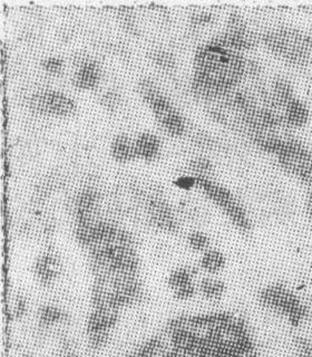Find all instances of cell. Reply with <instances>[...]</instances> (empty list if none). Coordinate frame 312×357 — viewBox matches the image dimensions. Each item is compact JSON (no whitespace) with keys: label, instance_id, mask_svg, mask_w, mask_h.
I'll use <instances>...</instances> for the list:
<instances>
[{"label":"cell","instance_id":"9","mask_svg":"<svg viewBox=\"0 0 312 357\" xmlns=\"http://www.w3.org/2000/svg\"><path fill=\"white\" fill-rule=\"evenodd\" d=\"M98 201H100V195L98 190L91 187L81 190V192L76 195L75 204H74L76 222L95 220Z\"/></svg>","mask_w":312,"mask_h":357},{"label":"cell","instance_id":"1","mask_svg":"<svg viewBox=\"0 0 312 357\" xmlns=\"http://www.w3.org/2000/svg\"><path fill=\"white\" fill-rule=\"evenodd\" d=\"M259 301L267 312L282 318L291 326L300 327L309 319L306 301L287 284H267L260 291Z\"/></svg>","mask_w":312,"mask_h":357},{"label":"cell","instance_id":"15","mask_svg":"<svg viewBox=\"0 0 312 357\" xmlns=\"http://www.w3.org/2000/svg\"><path fill=\"white\" fill-rule=\"evenodd\" d=\"M308 119H309V109L298 98H293L284 109V123H287L289 126L300 128L308 122Z\"/></svg>","mask_w":312,"mask_h":357},{"label":"cell","instance_id":"21","mask_svg":"<svg viewBox=\"0 0 312 357\" xmlns=\"http://www.w3.org/2000/svg\"><path fill=\"white\" fill-rule=\"evenodd\" d=\"M120 20L122 22L123 27L125 28L128 33H136V22H135V16L133 11L130 8L120 9Z\"/></svg>","mask_w":312,"mask_h":357},{"label":"cell","instance_id":"3","mask_svg":"<svg viewBox=\"0 0 312 357\" xmlns=\"http://www.w3.org/2000/svg\"><path fill=\"white\" fill-rule=\"evenodd\" d=\"M139 94L145 103L150 106L156 120L162 128L173 137H180L185 132V121L178 113L170 100L156 87L150 79H144L139 83Z\"/></svg>","mask_w":312,"mask_h":357},{"label":"cell","instance_id":"2","mask_svg":"<svg viewBox=\"0 0 312 357\" xmlns=\"http://www.w3.org/2000/svg\"><path fill=\"white\" fill-rule=\"evenodd\" d=\"M263 42L274 55L291 64H306L312 55V37L297 28L271 29L263 35Z\"/></svg>","mask_w":312,"mask_h":357},{"label":"cell","instance_id":"16","mask_svg":"<svg viewBox=\"0 0 312 357\" xmlns=\"http://www.w3.org/2000/svg\"><path fill=\"white\" fill-rule=\"evenodd\" d=\"M187 247L195 254L202 255L211 247V239L205 232L194 230L189 232L187 237Z\"/></svg>","mask_w":312,"mask_h":357},{"label":"cell","instance_id":"8","mask_svg":"<svg viewBox=\"0 0 312 357\" xmlns=\"http://www.w3.org/2000/svg\"><path fill=\"white\" fill-rule=\"evenodd\" d=\"M61 261L55 251H44L35 260L33 266V275L42 287H53L61 275Z\"/></svg>","mask_w":312,"mask_h":357},{"label":"cell","instance_id":"5","mask_svg":"<svg viewBox=\"0 0 312 357\" xmlns=\"http://www.w3.org/2000/svg\"><path fill=\"white\" fill-rule=\"evenodd\" d=\"M29 104L35 113L47 116L67 117L76 109L75 102L70 96L56 91L35 93Z\"/></svg>","mask_w":312,"mask_h":357},{"label":"cell","instance_id":"19","mask_svg":"<svg viewBox=\"0 0 312 357\" xmlns=\"http://www.w3.org/2000/svg\"><path fill=\"white\" fill-rule=\"evenodd\" d=\"M11 315L15 319H22L28 312V301L25 296L17 294L11 301Z\"/></svg>","mask_w":312,"mask_h":357},{"label":"cell","instance_id":"22","mask_svg":"<svg viewBox=\"0 0 312 357\" xmlns=\"http://www.w3.org/2000/svg\"><path fill=\"white\" fill-rule=\"evenodd\" d=\"M120 103V98L118 93L115 91H109L102 96V104L109 111H115Z\"/></svg>","mask_w":312,"mask_h":357},{"label":"cell","instance_id":"7","mask_svg":"<svg viewBox=\"0 0 312 357\" xmlns=\"http://www.w3.org/2000/svg\"><path fill=\"white\" fill-rule=\"evenodd\" d=\"M148 220L150 225L163 232H176L178 220L172 206L159 193L150 195L146 200Z\"/></svg>","mask_w":312,"mask_h":357},{"label":"cell","instance_id":"20","mask_svg":"<svg viewBox=\"0 0 312 357\" xmlns=\"http://www.w3.org/2000/svg\"><path fill=\"white\" fill-rule=\"evenodd\" d=\"M174 185L183 191H191V190L198 188V178L193 176V174H183V176H178L174 180Z\"/></svg>","mask_w":312,"mask_h":357},{"label":"cell","instance_id":"18","mask_svg":"<svg viewBox=\"0 0 312 357\" xmlns=\"http://www.w3.org/2000/svg\"><path fill=\"white\" fill-rule=\"evenodd\" d=\"M152 59L163 70H172L176 66L174 56L167 50H157L152 54Z\"/></svg>","mask_w":312,"mask_h":357},{"label":"cell","instance_id":"10","mask_svg":"<svg viewBox=\"0 0 312 357\" xmlns=\"http://www.w3.org/2000/svg\"><path fill=\"white\" fill-rule=\"evenodd\" d=\"M196 287H198V295L209 303L220 301L228 289L226 282L222 278L219 276H209V275H202V277H198Z\"/></svg>","mask_w":312,"mask_h":357},{"label":"cell","instance_id":"14","mask_svg":"<svg viewBox=\"0 0 312 357\" xmlns=\"http://www.w3.org/2000/svg\"><path fill=\"white\" fill-rule=\"evenodd\" d=\"M111 153L113 159L120 163H128L137 159L135 141L126 134L117 135L111 142Z\"/></svg>","mask_w":312,"mask_h":357},{"label":"cell","instance_id":"23","mask_svg":"<svg viewBox=\"0 0 312 357\" xmlns=\"http://www.w3.org/2000/svg\"><path fill=\"white\" fill-rule=\"evenodd\" d=\"M42 67L50 74H59L64 68V61L59 57H48L42 61Z\"/></svg>","mask_w":312,"mask_h":357},{"label":"cell","instance_id":"13","mask_svg":"<svg viewBox=\"0 0 312 357\" xmlns=\"http://www.w3.org/2000/svg\"><path fill=\"white\" fill-rule=\"evenodd\" d=\"M135 149L137 159L148 162L154 161L161 151V141L155 134L145 132L139 134V137L135 139Z\"/></svg>","mask_w":312,"mask_h":357},{"label":"cell","instance_id":"24","mask_svg":"<svg viewBox=\"0 0 312 357\" xmlns=\"http://www.w3.org/2000/svg\"><path fill=\"white\" fill-rule=\"evenodd\" d=\"M212 20V15L206 11H195L194 14L191 16V22L194 25H204V24H209Z\"/></svg>","mask_w":312,"mask_h":357},{"label":"cell","instance_id":"12","mask_svg":"<svg viewBox=\"0 0 312 357\" xmlns=\"http://www.w3.org/2000/svg\"><path fill=\"white\" fill-rule=\"evenodd\" d=\"M226 255L219 249L210 248L204 254L201 255L198 259V269L203 275L209 276H219L226 269Z\"/></svg>","mask_w":312,"mask_h":357},{"label":"cell","instance_id":"4","mask_svg":"<svg viewBox=\"0 0 312 357\" xmlns=\"http://www.w3.org/2000/svg\"><path fill=\"white\" fill-rule=\"evenodd\" d=\"M198 189L224 212L234 226L244 231L250 229V218L244 206L230 190L215 183L211 178H198Z\"/></svg>","mask_w":312,"mask_h":357},{"label":"cell","instance_id":"6","mask_svg":"<svg viewBox=\"0 0 312 357\" xmlns=\"http://www.w3.org/2000/svg\"><path fill=\"white\" fill-rule=\"evenodd\" d=\"M198 266L182 265L170 271L166 278L167 288L174 299L178 301H189L198 295Z\"/></svg>","mask_w":312,"mask_h":357},{"label":"cell","instance_id":"11","mask_svg":"<svg viewBox=\"0 0 312 357\" xmlns=\"http://www.w3.org/2000/svg\"><path fill=\"white\" fill-rule=\"evenodd\" d=\"M102 70L98 63L93 59H84L78 66L74 76V83L79 89L88 91L95 89L100 83Z\"/></svg>","mask_w":312,"mask_h":357},{"label":"cell","instance_id":"17","mask_svg":"<svg viewBox=\"0 0 312 357\" xmlns=\"http://www.w3.org/2000/svg\"><path fill=\"white\" fill-rule=\"evenodd\" d=\"M189 167L191 174L198 178H210L213 171L211 162L204 158L192 160Z\"/></svg>","mask_w":312,"mask_h":357}]
</instances>
